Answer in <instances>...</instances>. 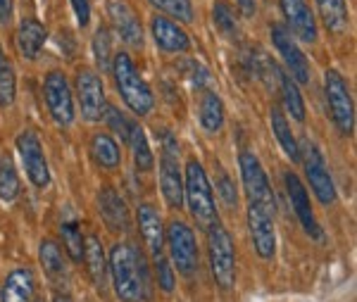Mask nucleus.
<instances>
[{
    "instance_id": "ea45409f",
    "label": "nucleus",
    "mask_w": 357,
    "mask_h": 302,
    "mask_svg": "<svg viewBox=\"0 0 357 302\" xmlns=\"http://www.w3.org/2000/svg\"><path fill=\"white\" fill-rule=\"evenodd\" d=\"M72 8H74V15H77L79 27L89 24V20H91V5H89V0H72Z\"/></svg>"
},
{
    "instance_id": "20e7f679",
    "label": "nucleus",
    "mask_w": 357,
    "mask_h": 302,
    "mask_svg": "<svg viewBox=\"0 0 357 302\" xmlns=\"http://www.w3.org/2000/svg\"><path fill=\"white\" fill-rule=\"evenodd\" d=\"M207 246H210V266L217 286L222 290H231L236 283V246L229 231L220 222L210 226Z\"/></svg>"
},
{
    "instance_id": "cd10ccee",
    "label": "nucleus",
    "mask_w": 357,
    "mask_h": 302,
    "mask_svg": "<svg viewBox=\"0 0 357 302\" xmlns=\"http://www.w3.org/2000/svg\"><path fill=\"white\" fill-rule=\"evenodd\" d=\"M272 129L276 133V141H279L281 148H284V153L289 155L293 162L301 160V148H298V141H296V136H293L289 121H286L284 112H281L279 107H272Z\"/></svg>"
},
{
    "instance_id": "bb28decb",
    "label": "nucleus",
    "mask_w": 357,
    "mask_h": 302,
    "mask_svg": "<svg viewBox=\"0 0 357 302\" xmlns=\"http://www.w3.org/2000/svg\"><path fill=\"white\" fill-rule=\"evenodd\" d=\"M200 124L205 131L217 133L224 124V105L215 91H207L200 100Z\"/></svg>"
},
{
    "instance_id": "58836bf2",
    "label": "nucleus",
    "mask_w": 357,
    "mask_h": 302,
    "mask_svg": "<svg viewBox=\"0 0 357 302\" xmlns=\"http://www.w3.org/2000/svg\"><path fill=\"white\" fill-rule=\"evenodd\" d=\"M220 193L229 207H236V186L227 174H222V179H220Z\"/></svg>"
},
{
    "instance_id": "c85d7f7f",
    "label": "nucleus",
    "mask_w": 357,
    "mask_h": 302,
    "mask_svg": "<svg viewBox=\"0 0 357 302\" xmlns=\"http://www.w3.org/2000/svg\"><path fill=\"white\" fill-rule=\"evenodd\" d=\"M38 257H41V264H43V269L48 271V276H53V278L67 276L65 255H62V250H60V246H57L55 241H43Z\"/></svg>"
},
{
    "instance_id": "6e6552de",
    "label": "nucleus",
    "mask_w": 357,
    "mask_h": 302,
    "mask_svg": "<svg viewBox=\"0 0 357 302\" xmlns=\"http://www.w3.org/2000/svg\"><path fill=\"white\" fill-rule=\"evenodd\" d=\"M165 241L169 246V257L174 262L176 271H181L183 276H191L198 269V246H195L191 226L174 219L169 224V229L165 231Z\"/></svg>"
},
{
    "instance_id": "412c9836",
    "label": "nucleus",
    "mask_w": 357,
    "mask_h": 302,
    "mask_svg": "<svg viewBox=\"0 0 357 302\" xmlns=\"http://www.w3.org/2000/svg\"><path fill=\"white\" fill-rule=\"evenodd\" d=\"M45 27L38 20H22L20 31H17V48L26 60H36L41 48L45 45Z\"/></svg>"
},
{
    "instance_id": "e433bc0d",
    "label": "nucleus",
    "mask_w": 357,
    "mask_h": 302,
    "mask_svg": "<svg viewBox=\"0 0 357 302\" xmlns=\"http://www.w3.org/2000/svg\"><path fill=\"white\" fill-rule=\"evenodd\" d=\"M155 266H158V286L162 288L165 293H172V290H174V271H172L169 262L165 259V255L155 259Z\"/></svg>"
},
{
    "instance_id": "9d476101",
    "label": "nucleus",
    "mask_w": 357,
    "mask_h": 302,
    "mask_svg": "<svg viewBox=\"0 0 357 302\" xmlns=\"http://www.w3.org/2000/svg\"><path fill=\"white\" fill-rule=\"evenodd\" d=\"M17 153H20L22 162H24L29 181L36 186V188H45L50 183V172H48V162H45L41 141L31 131L20 133L17 136Z\"/></svg>"
},
{
    "instance_id": "37998d69",
    "label": "nucleus",
    "mask_w": 357,
    "mask_h": 302,
    "mask_svg": "<svg viewBox=\"0 0 357 302\" xmlns=\"http://www.w3.org/2000/svg\"><path fill=\"white\" fill-rule=\"evenodd\" d=\"M53 302H72V300H69L67 295H57V298H55Z\"/></svg>"
},
{
    "instance_id": "c756f323",
    "label": "nucleus",
    "mask_w": 357,
    "mask_h": 302,
    "mask_svg": "<svg viewBox=\"0 0 357 302\" xmlns=\"http://www.w3.org/2000/svg\"><path fill=\"white\" fill-rule=\"evenodd\" d=\"M281 81V96H284V107L286 112L291 114L293 119L303 121L305 119V103H303V96L301 91H298L296 81H293L291 77H286V74H276Z\"/></svg>"
},
{
    "instance_id": "f8f14e48",
    "label": "nucleus",
    "mask_w": 357,
    "mask_h": 302,
    "mask_svg": "<svg viewBox=\"0 0 357 302\" xmlns=\"http://www.w3.org/2000/svg\"><path fill=\"white\" fill-rule=\"evenodd\" d=\"M305 174H307L310 188L314 190L317 200L321 205H333L336 202V186L331 181V174L326 169L324 158H321V153L312 143H307V153H305Z\"/></svg>"
},
{
    "instance_id": "4be33fe9",
    "label": "nucleus",
    "mask_w": 357,
    "mask_h": 302,
    "mask_svg": "<svg viewBox=\"0 0 357 302\" xmlns=\"http://www.w3.org/2000/svg\"><path fill=\"white\" fill-rule=\"evenodd\" d=\"M36 281L29 269H15L3 283V302H31Z\"/></svg>"
},
{
    "instance_id": "39448f33",
    "label": "nucleus",
    "mask_w": 357,
    "mask_h": 302,
    "mask_svg": "<svg viewBox=\"0 0 357 302\" xmlns=\"http://www.w3.org/2000/svg\"><path fill=\"white\" fill-rule=\"evenodd\" d=\"M324 91H326V103H329L331 117L336 121L338 131L343 136H353L355 131V105H353V96L350 89L345 84V79L336 69H329L324 74Z\"/></svg>"
},
{
    "instance_id": "aec40b11",
    "label": "nucleus",
    "mask_w": 357,
    "mask_h": 302,
    "mask_svg": "<svg viewBox=\"0 0 357 302\" xmlns=\"http://www.w3.org/2000/svg\"><path fill=\"white\" fill-rule=\"evenodd\" d=\"M98 207H100V217L105 219V224L112 231H129L131 219L129 210H126L124 197L117 193L114 188H102L98 195Z\"/></svg>"
},
{
    "instance_id": "c9c22d12",
    "label": "nucleus",
    "mask_w": 357,
    "mask_h": 302,
    "mask_svg": "<svg viewBox=\"0 0 357 302\" xmlns=\"http://www.w3.org/2000/svg\"><path fill=\"white\" fill-rule=\"evenodd\" d=\"M212 20H215L217 29H220L222 33H227V36H234L236 31H238V24H236V15L234 10L229 8L227 3H217L215 10H212Z\"/></svg>"
},
{
    "instance_id": "4c0bfd02",
    "label": "nucleus",
    "mask_w": 357,
    "mask_h": 302,
    "mask_svg": "<svg viewBox=\"0 0 357 302\" xmlns=\"http://www.w3.org/2000/svg\"><path fill=\"white\" fill-rule=\"evenodd\" d=\"M105 112H107L105 119H107V124H110V129L114 133H119V136H122L124 141H126V138H129V121L124 119V114L119 112L117 107H112V105H107Z\"/></svg>"
},
{
    "instance_id": "9b49d317",
    "label": "nucleus",
    "mask_w": 357,
    "mask_h": 302,
    "mask_svg": "<svg viewBox=\"0 0 357 302\" xmlns=\"http://www.w3.org/2000/svg\"><path fill=\"white\" fill-rule=\"evenodd\" d=\"M248 229H250L252 248L262 259H272L276 250V231H274V214L262 207L248 205Z\"/></svg>"
},
{
    "instance_id": "72a5a7b5",
    "label": "nucleus",
    "mask_w": 357,
    "mask_h": 302,
    "mask_svg": "<svg viewBox=\"0 0 357 302\" xmlns=\"http://www.w3.org/2000/svg\"><path fill=\"white\" fill-rule=\"evenodd\" d=\"M60 231H62V241H65L69 257H72L74 262H82L84 259V238H82V229H79V224L77 222H65Z\"/></svg>"
},
{
    "instance_id": "b1692460",
    "label": "nucleus",
    "mask_w": 357,
    "mask_h": 302,
    "mask_svg": "<svg viewBox=\"0 0 357 302\" xmlns=\"http://www.w3.org/2000/svg\"><path fill=\"white\" fill-rule=\"evenodd\" d=\"M91 153L93 160L105 169H117L119 162H122V153H119V145L114 143V138H110L107 133H96L91 138Z\"/></svg>"
},
{
    "instance_id": "5701e85b",
    "label": "nucleus",
    "mask_w": 357,
    "mask_h": 302,
    "mask_svg": "<svg viewBox=\"0 0 357 302\" xmlns=\"http://www.w3.org/2000/svg\"><path fill=\"white\" fill-rule=\"evenodd\" d=\"M84 259L89 264V274L93 278V283L102 290L107 278V262H105V252H102V243L98 241V236H89L84 241Z\"/></svg>"
},
{
    "instance_id": "a211bd4d",
    "label": "nucleus",
    "mask_w": 357,
    "mask_h": 302,
    "mask_svg": "<svg viewBox=\"0 0 357 302\" xmlns=\"http://www.w3.org/2000/svg\"><path fill=\"white\" fill-rule=\"evenodd\" d=\"M153 38L165 53H186L191 48V38L183 31L176 22L167 20V17L155 15L153 17Z\"/></svg>"
},
{
    "instance_id": "6ab92c4d",
    "label": "nucleus",
    "mask_w": 357,
    "mask_h": 302,
    "mask_svg": "<svg viewBox=\"0 0 357 302\" xmlns=\"http://www.w3.org/2000/svg\"><path fill=\"white\" fill-rule=\"evenodd\" d=\"M138 229L146 241L148 250L153 252V257H162L165 255V229L162 219H160L158 210L153 205H141L138 207Z\"/></svg>"
},
{
    "instance_id": "0eeeda50",
    "label": "nucleus",
    "mask_w": 357,
    "mask_h": 302,
    "mask_svg": "<svg viewBox=\"0 0 357 302\" xmlns=\"http://www.w3.org/2000/svg\"><path fill=\"white\" fill-rule=\"evenodd\" d=\"M241 179H243L248 205L262 207V210L274 214L272 186H269L267 172L262 169V165L255 153H241Z\"/></svg>"
},
{
    "instance_id": "7ed1b4c3",
    "label": "nucleus",
    "mask_w": 357,
    "mask_h": 302,
    "mask_svg": "<svg viewBox=\"0 0 357 302\" xmlns=\"http://www.w3.org/2000/svg\"><path fill=\"white\" fill-rule=\"evenodd\" d=\"M183 200L188 202V210H191L198 226L210 229V226L217 222V207H215V195H212V186L207 181L203 165L195 160H188L186 172H183Z\"/></svg>"
},
{
    "instance_id": "f257e3e1",
    "label": "nucleus",
    "mask_w": 357,
    "mask_h": 302,
    "mask_svg": "<svg viewBox=\"0 0 357 302\" xmlns=\"http://www.w3.org/2000/svg\"><path fill=\"white\" fill-rule=\"evenodd\" d=\"M114 293L122 302H141L148 295L151 281H148V269L143 262L141 252H136L129 243H117L110 250V264Z\"/></svg>"
},
{
    "instance_id": "393cba45",
    "label": "nucleus",
    "mask_w": 357,
    "mask_h": 302,
    "mask_svg": "<svg viewBox=\"0 0 357 302\" xmlns=\"http://www.w3.org/2000/svg\"><path fill=\"white\" fill-rule=\"evenodd\" d=\"M317 8L324 20V27L333 33H343L348 29L350 15L345 0H317Z\"/></svg>"
},
{
    "instance_id": "a19ab883",
    "label": "nucleus",
    "mask_w": 357,
    "mask_h": 302,
    "mask_svg": "<svg viewBox=\"0 0 357 302\" xmlns=\"http://www.w3.org/2000/svg\"><path fill=\"white\" fill-rule=\"evenodd\" d=\"M13 20V0H0V22L8 24Z\"/></svg>"
},
{
    "instance_id": "a878e982",
    "label": "nucleus",
    "mask_w": 357,
    "mask_h": 302,
    "mask_svg": "<svg viewBox=\"0 0 357 302\" xmlns=\"http://www.w3.org/2000/svg\"><path fill=\"white\" fill-rule=\"evenodd\" d=\"M126 141H129L131 150H134V162H136L138 169L151 172L155 165V158L151 153V145H148L146 131H143L138 124H134V121H129V138H126Z\"/></svg>"
},
{
    "instance_id": "f3484780",
    "label": "nucleus",
    "mask_w": 357,
    "mask_h": 302,
    "mask_svg": "<svg viewBox=\"0 0 357 302\" xmlns=\"http://www.w3.org/2000/svg\"><path fill=\"white\" fill-rule=\"evenodd\" d=\"M284 181H286V190H289V197H291V205H293V210H296L298 219H301L303 229L312 238H321V229H319V224H317L312 205H310V195H307V190H305L303 181L298 179V174L289 172L284 176Z\"/></svg>"
},
{
    "instance_id": "f03ea898",
    "label": "nucleus",
    "mask_w": 357,
    "mask_h": 302,
    "mask_svg": "<svg viewBox=\"0 0 357 302\" xmlns=\"http://www.w3.org/2000/svg\"><path fill=\"white\" fill-rule=\"evenodd\" d=\"M112 74L117 81V89L122 93L124 103L129 105V110L138 117L148 114L155 105L153 91L146 81L141 79L138 69L134 65V60L129 57V53H117L112 57Z\"/></svg>"
},
{
    "instance_id": "2f4dec72",
    "label": "nucleus",
    "mask_w": 357,
    "mask_h": 302,
    "mask_svg": "<svg viewBox=\"0 0 357 302\" xmlns=\"http://www.w3.org/2000/svg\"><path fill=\"white\" fill-rule=\"evenodd\" d=\"M151 5H155L158 10H162L165 15L183 22V24H191L193 17H195L191 0H151Z\"/></svg>"
},
{
    "instance_id": "7c9ffc66",
    "label": "nucleus",
    "mask_w": 357,
    "mask_h": 302,
    "mask_svg": "<svg viewBox=\"0 0 357 302\" xmlns=\"http://www.w3.org/2000/svg\"><path fill=\"white\" fill-rule=\"evenodd\" d=\"M17 96V77L13 62L5 55H0V105L10 107Z\"/></svg>"
},
{
    "instance_id": "dca6fc26",
    "label": "nucleus",
    "mask_w": 357,
    "mask_h": 302,
    "mask_svg": "<svg viewBox=\"0 0 357 302\" xmlns=\"http://www.w3.org/2000/svg\"><path fill=\"white\" fill-rule=\"evenodd\" d=\"M107 15H110L114 29L122 36L124 43L134 45V48H141L143 45V27L141 20H138L136 10L131 8L126 0H107Z\"/></svg>"
},
{
    "instance_id": "4468645a",
    "label": "nucleus",
    "mask_w": 357,
    "mask_h": 302,
    "mask_svg": "<svg viewBox=\"0 0 357 302\" xmlns=\"http://www.w3.org/2000/svg\"><path fill=\"white\" fill-rule=\"evenodd\" d=\"M272 40L276 45V50L281 53L284 57L286 67L291 69V77L296 81H301V84H310V62L307 57L301 48H298V43L291 38V33L286 31L284 27L274 24L272 27Z\"/></svg>"
},
{
    "instance_id": "1a4fd4ad",
    "label": "nucleus",
    "mask_w": 357,
    "mask_h": 302,
    "mask_svg": "<svg viewBox=\"0 0 357 302\" xmlns=\"http://www.w3.org/2000/svg\"><path fill=\"white\" fill-rule=\"evenodd\" d=\"M43 96L50 114L60 126H67L74 121V98L72 89L67 84V77L62 72H50L43 81Z\"/></svg>"
},
{
    "instance_id": "79ce46f5",
    "label": "nucleus",
    "mask_w": 357,
    "mask_h": 302,
    "mask_svg": "<svg viewBox=\"0 0 357 302\" xmlns=\"http://www.w3.org/2000/svg\"><path fill=\"white\" fill-rule=\"evenodd\" d=\"M238 8L243 17H252L255 15V0H238Z\"/></svg>"
},
{
    "instance_id": "2eb2a0df",
    "label": "nucleus",
    "mask_w": 357,
    "mask_h": 302,
    "mask_svg": "<svg viewBox=\"0 0 357 302\" xmlns=\"http://www.w3.org/2000/svg\"><path fill=\"white\" fill-rule=\"evenodd\" d=\"M279 5L293 36L305 40V43H314L319 31H317V20L312 10H310L307 0H279Z\"/></svg>"
},
{
    "instance_id": "473e14b6",
    "label": "nucleus",
    "mask_w": 357,
    "mask_h": 302,
    "mask_svg": "<svg viewBox=\"0 0 357 302\" xmlns=\"http://www.w3.org/2000/svg\"><path fill=\"white\" fill-rule=\"evenodd\" d=\"M93 53H96V62L102 72H110L112 69V38H110V31L107 29H98L96 31V38H93Z\"/></svg>"
},
{
    "instance_id": "f704fd0d",
    "label": "nucleus",
    "mask_w": 357,
    "mask_h": 302,
    "mask_svg": "<svg viewBox=\"0 0 357 302\" xmlns=\"http://www.w3.org/2000/svg\"><path fill=\"white\" fill-rule=\"evenodd\" d=\"M17 195H20V179H17L13 162L5 160L0 162V200L10 202Z\"/></svg>"
},
{
    "instance_id": "ddd939ff",
    "label": "nucleus",
    "mask_w": 357,
    "mask_h": 302,
    "mask_svg": "<svg viewBox=\"0 0 357 302\" xmlns=\"http://www.w3.org/2000/svg\"><path fill=\"white\" fill-rule=\"evenodd\" d=\"M77 93H79V103H82V114L89 121H98L105 117V89H102V81L98 74L84 72L77 74Z\"/></svg>"
},
{
    "instance_id": "423d86ee",
    "label": "nucleus",
    "mask_w": 357,
    "mask_h": 302,
    "mask_svg": "<svg viewBox=\"0 0 357 302\" xmlns=\"http://www.w3.org/2000/svg\"><path fill=\"white\" fill-rule=\"evenodd\" d=\"M160 186L167 205L178 207L183 205V176L178 167V145L169 131L162 133V158H160Z\"/></svg>"
}]
</instances>
